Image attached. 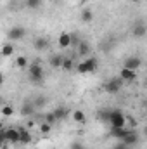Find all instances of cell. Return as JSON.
Here are the masks:
<instances>
[{"mask_svg":"<svg viewBox=\"0 0 147 149\" xmlns=\"http://www.w3.org/2000/svg\"><path fill=\"white\" fill-rule=\"evenodd\" d=\"M2 142L3 144H21V130L19 128H2Z\"/></svg>","mask_w":147,"mask_h":149,"instance_id":"obj_1","label":"cell"},{"mask_svg":"<svg viewBox=\"0 0 147 149\" xmlns=\"http://www.w3.org/2000/svg\"><path fill=\"white\" fill-rule=\"evenodd\" d=\"M97 68H99V63H97L95 57H87V59H83L76 64V71L80 74L94 73V71H97Z\"/></svg>","mask_w":147,"mask_h":149,"instance_id":"obj_2","label":"cell"},{"mask_svg":"<svg viewBox=\"0 0 147 149\" xmlns=\"http://www.w3.org/2000/svg\"><path fill=\"white\" fill-rule=\"evenodd\" d=\"M28 76H30V80H31L33 83H42L45 73H43V66L38 63V59L35 63L30 64V68H28Z\"/></svg>","mask_w":147,"mask_h":149,"instance_id":"obj_3","label":"cell"},{"mask_svg":"<svg viewBox=\"0 0 147 149\" xmlns=\"http://www.w3.org/2000/svg\"><path fill=\"white\" fill-rule=\"evenodd\" d=\"M109 125L111 128H123V127H126V114L123 111H119V109H111Z\"/></svg>","mask_w":147,"mask_h":149,"instance_id":"obj_4","label":"cell"},{"mask_svg":"<svg viewBox=\"0 0 147 149\" xmlns=\"http://www.w3.org/2000/svg\"><path fill=\"white\" fill-rule=\"evenodd\" d=\"M104 88H106L107 94H118V92L123 88V80H121V76H118V78H111L109 81L104 85Z\"/></svg>","mask_w":147,"mask_h":149,"instance_id":"obj_5","label":"cell"},{"mask_svg":"<svg viewBox=\"0 0 147 149\" xmlns=\"http://www.w3.org/2000/svg\"><path fill=\"white\" fill-rule=\"evenodd\" d=\"M57 45L61 47V49H68V47H71L73 45V37H71V33H68V31H62L59 38H57Z\"/></svg>","mask_w":147,"mask_h":149,"instance_id":"obj_6","label":"cell"},{"mask_svg":"<svg viewBox=\"0 0 147 149\" xmlns=\"http://www.w3.org/2000/svg\"><path fill=\"white\" fill-rule=\"evenodd\" d=\"M132 33H133V37H139V38L146 37V33H147V24L144 23V21H137V23L133 24V30H132Z\"/></svg>","mask_w":147,"mask_h":149,"instance_id":"obj_7","label":"cell"},{"mask_svg":"<svg viewBox=\"0 0 147 149\" xmlns=\"http://www.w3.org/2000/svg\"><path fill=\"white\" fill-rule=\"evenodd\" d=\"M121 142H123V144H126L128 148L135 146V144L139 142V135H137V132H135V130H130V132H128V134L121 139Z\"/></svg>","mask_w":147,"mask_h":149,"instance_id":"obj_8","label":"cell"},{"mask_svg":"<svg viewBox=\"0 0 147 149\" xmlns=\"http://www.w3.org/2000/svg\"><path fill=\"white\" fill-rule=\"evenodd\" d=\"M119 76H121V80H123V81H133V80L137 78V71L123 66V68H121V71H119Z\"/></svg>","mask_w":147,"mask_h":149,"instance_id":"obj_9","label":"cell"},{"mask_svg":"<svg viewBox=\"0 0 147 149\" xmlns=\"http://www.w3.org/2000/svg\"><path fill=\"white\" fill-rule=\"evenodd\" d=\"M24 33H26L24 28H21V26H14V28L9 30V38L16 42V40H21V38L24 37Z\"/></svg>","mask_w":147,"mask_h":149,"instance_id":"obj_10","label":"cell"},{"mask_svg":"<svg viewBox=\"0 0 147 149\" xmlns=\"http://www.w3.org/2000/svg\"><path fill=\"white\" fill-rule=\"evenodd\" d=\"M142 66V59L140 57H135V56H132V57H128L126 61H125V68H130V70H139Z\"/></svg>","mask_w":147,"mask_h":149,"instance_id":"obj_11","label":"cell"},{"mask_svg":"<svg viewBox=\"0 0 147 149\" xmlns=\"http://www.w3.org/2000/svg\"><path fill=\"white\" fill-rule=\"evenodd\" d=\"M130 132V128H126V127H123V128H111V135L114 137V139H123L126 134Z\"/></svg>","mask_w":147,"mask_h":149,"instance_id":"obj_12","label":"cell"},{"mask_svg":"<svg viewBox=\"0 0 147 149\" xmlns=\"http://www.w3.org/2000/svg\"><path fill=\"white\" fill-rule=\"evenodd\" d=\"M19 130H21V144H31L33 135L30 134V130H26V128H19Z\"/></svg>","mask_w":147,"mask_h":149,"instance_id":"obj_13","label":"cell"},{"mask_svg":"<svg viewBox=\"0 0 147 149\" xmlns=\"http://www.w3.org/2000/svg\"><path fill=\"white\" fill-rule=\"evenodd\" d=\"M33 45H35V49H37V50H47V49H49V40H47V38L38 37L37 40H35V43H33Z\"/></svg>","mask_w":147,"mask_h":149,"instance_id":"obj_14","label":"cell"},{"mask_svg":"<svg viewBox=\"0 0 147 149\" xmlns=\"http://www.w3.org/2000/svg\"><path fill=\"white\" fill-rule=\"evenodd\" d=\"M52 113H54V116L57 118V121H59V120H64V118L69 116V111H68L66 108H55Z\"/></svg>","mask_w":147,"mask_h":149,"instance_id":"obj_15","label":"cell"},{"mask_svg":"<svg viewBox=\"0 0 147 149\" xmlns=\"http://www.w3.org/2000/svg\"><path fill=\"white\" fill-rule=\"evenodd\" d=\"M73 120L76 121V123H85L87 121V116H85V113L81 111V109H76V111H73Z\"/></svg>","mask_w":147,"mask_h":149,"instance_id":"obj_16","label":"cell"},{"mask_svg":"<svg viewBox=\"0 0 147 149\" xmlns=\"http://www.w3.org/2000/svg\"><path fill=\"white\" fill-rule=\"evenodd\" d=\"M81 21H83V23H92V21H94V12L88 10V9L81 10Z\"/></svg>","mask_w":147,"mask_h":149,"instance_id":"obj_17","label":"cell"},{"mask_svg":"<svg viewBox=\"0 0 147 149\" xmlns=\"http://www.w3.org/2000/svg\"><path fill=\"white\" fill-rule=\"evenodd\" d=\"M14 54V45L12 43H5L3 47H2V56L3 57H10Z\"/></svg>","mask_w":147,"mask_h":149,"instance_id":"obj_18","label":"cell"},{"mask_svg":"<svg viewBox=\"0 0 147 149\" xmlns=\"http://www.w3.org/2000/svg\"><path fill=\"white\" fill-rule=\"evenodd\" d=\"M62 61H64L62 56H54V57L50 59V66H52V68H62Z\"/></svg>","mask_w":147,"mask_h":149,"instance_id":"obj_19","label":"cell"},{"mask_svg":"<svg viewBox=\"0 0 147 149\" xmlns=\"http://www.w3.org/2000/svg\"><path fill=\"white\" fill-rule=\"evenodd\" d=\"M88 52H90L88 43H87V42H80V45H78V54H80V56H87Z\"/></svg>","mask_w":147,"mask_h":149,"instance_id":"obj_20","label":"cell"},{"mask_svg":"<svg viewBox=\"0 0 147 149\" xmlns=\"http://www.w3.org/2000/svg\"><path fill=\"white\" fill-rule=\"evenodd\" d=\"M16 66H17V68H30L28 59H26L24 56H17V57H16Z\"/></svg>","mask_w":147,"mask_h":149,"instance_id":"obj_21","label":"cell"},{"mask_svg":"<svg viewBox=\"0 0 147 149\" xmlns=\"http://www.w3.org/2000/svg\"><path fill=\"white\" fill-rule=\"evenodd\" d=\"M2 116H5V118H9V116H12L14 114V108L10 106V104H3L2 106Z\"/></svg>","mask_w":147,"mask_h":149,"instance_id":"obj_22","label":"cell"},{"mask_svg":"<svg viewBox=\"0 0 147 149\" xmlns=\"http://www.w3.org/2000/svg\"><path fill=\"white\" fill-rule=\"evenodd\" d=\"M74 68V61L71 57H64V61H62V70H66V71H71Z\"/></svg>","mask_w":147,"mask_h":149,"instance_id":"obj_23","label":"cell"},{"mask_svg":"<svg viewBox=\"0 0 147 149\" xmlns=\"http://www.w3.org/2000/svg\"><path fill=\"white\" fill-rule=\"evenodd\" d=\"M38 130H40L42 134H50V132H52V123H49V121H43V123H40Z\"/></svg>","mask_w":147,"mask_h":149,"instance_id":"obj_24","label":"cell"},{"mask_svg":"<svg viewBox=\"0 0 147 149\" xmlns=\"http://www.w3.org/2000/svg\"><path fill=\"white\" fill-rule=\"evenodd\" d=\"M42 5V0H26V7L28 9H31V10H35Z\"/></svg>","mask_w":147,"mask_h":149,"instance_id":"obj_25","label":"cell"},{"mask_svg":"<svg viewBox=\"0 0 147 149\" xmlns=\"http://www.w3.org/2000/svg\"><path fill=\"white\" fill-rule=\"evenodd\" d=\"M109 116H111V109L99 111V118H101V120H104V121H109Z\"/></svg>","mask_w":147,"mask_h":149,"instance_id":"obj_26","label":"cell"},{"mask_svg":"<svg viewBox=\"0 0 147 149\" xmlns=\"http://www.w3.org/2000/svg\"><path fill=\"white\" fill-rule=\"evenodd\" d=\"M23 114L26 116V114H33V106L30 104V102H24V106H23Z\"/></svg>","mask_w":147,"mask_h":149,"instance_id":"obj_27","label":"cell"},{"mask_svg":"<svg viewBox=\"0 0 147 149\" xmlns=\"http://www.w3.org/2000/svg\"><path fill=\"white\" fill-rule=\"evenodd\" d=\"M45 121H49V123H52V125H54V123L57 121V118L54 116V113H50V114H47V118H45Z\"/></svg>","mask_w":147,"mask_h":149,"instance_id":"obj_28","label":"cell"},{"mask_svg":"<svg viewBox=\"0 0 147 149\" xmlns=\"http://www.w3.org/2000/svg\"><path fill=\"white\" fill-rule=\"evenodd\" d=\"M69 148H71V149H85V146H83L81 142H73Z\"/></svg>","mask_w":147,"mask_h":149,"instance_id":"obj_29","label":"cell"},{"mask_svg":"<svg viewBox=\"0 0 147 149\" xmlns=\"http://www.w3.org/2000/svg\"><path fill=\"white\" fill-rule=\"evenodd\" d=\"M112 149H128V146L121 142V144H116V146H114V148H112Z\"/></svg>","mask_w":147,"mask_h":149,"instance_id":"obj_30","label":"cell"},{"mask_svg":"<svg viewBox=\"0 0 147 149\" xmlns=\"http://www.w3.org/2000/svg\"><path fill=\"white\" fill-rule=\"evenodd\" d=\"M132 2H135V3H139V2H140V0H132Z\"/></svg>","mask_w":147,"mask_h":149,"instance_id":"obj_31","label":"cell"},{"mask_svg":"<svg viewBox=\"0 0 147 149\" xmlns=\"http://www.w3.org/2000/svg\"><path fill=\"white\" fill-rule=\"evenodd\" d=\"M146 109H147V99H146Z\"/></svg>","mask_w":147,"mask_h":149,"instance_id":"obj_32","label":"cell"},{"mask_svg":"<svg viewBox=\"0 0 147 149\" xmlns=\"http://www.w3.org/2000/svg\"><path fill=\"white\" fill-rule=\"evenodd\" d=\"M146 137H147V128H146Z\"/></svg>","mask_w":147,"mask_h":149,"instance_id":"obj_33","label":"cell"},{"mask_svg":"<svg viewBox=\"0 0 147 149\" xmlns=\"http://www.w3.org/2000/svg\"><path fill=\"white\" fill-rule=\"evenodd\" d=\"M55 2H61V0H55Z\"/></svg>","mask_w":147,"mask_h":149,"instance_id":"obj_34","label":"cell"},{"mask_svg":"<svg viewBox=\"0 0 147 149\" xmlns=\"http://www.w3.org/2000/svg\"><path fill=\"white\" fill-rule=\"evenodd\" d=\"M146 66H147V61H146Z\"/></svg>","mask_w":147,"mask_h":149,"instance_id":"obj_35","label":"cell"},{"mask_svg":"<svg viewBox=\"0 0 147 149\" xmlns=\"http://www.w3.org/2000/svg\"><path fill=\"white\" fill-rule=\"evenodd\" d=\"M146 83H147V81H146Z\"/></svg>","mask_w":147,"mask_h":149,"instance_id":"obj_36","label":"cell"}]
</instances>
